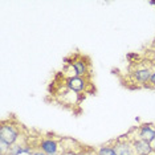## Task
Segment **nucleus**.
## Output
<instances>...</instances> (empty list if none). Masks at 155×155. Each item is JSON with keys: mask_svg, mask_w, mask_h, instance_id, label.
I'll return each instance as SVG.
<instances>
[{"mask_svg": "<svg viewBox=\"0 0 155 155\" xmlns=\"http://www.w3.org/2000/svg\"><path fill=\"white\" fill-rule=\"evenodd\" d=\"M126 58L129 60L130 62H131V64H134V62H137L138 61V58H139V56L137 54V53H129L127 56H126Z\"/></svg>", "mask_w": 155, "mask_h": 155, "instance_id": "obj_10", "label": "nucleus"}, {"mask_svg": "<svg viewBox=\"0 0 155 155\" xmlns=\"http://www.w3.org/2000/svg\"><path fill=\"white\" fill-rule=\"evenodd\" d=\"M117 155H135L133 140H118L114 144Z\"/></svg>", "mask_w": 155, "mask_h": 155, "instance_id": "obj_7", "label": "nucleus"}, {"mask_svg": "<svg viewBox=\"0 0 155 155\" xmlns=\"http://www.w3.org/2000/svg\"><path fill=\"white\" fill-rule=\"evenodd\" d=\"M151 146H153V151H154V155H155V140L151 143Z\"/></svg>", "mask_w": 155, "mask_h": 155, "instance_id": "obj_13", "label": "nucleus"}, {"mask_svg": "<svg viewBox=\"0 0 155 155\" xmlns=\"http://www.w3.org/2000/svg\"><path fill=\"white\" fill-rule=\"evenodd\" d=\"M97 155H117V151H115L114 146H110V144H104L101 146L97 151Z\"/></svg>", "mask_w": 155, "mask_h": 155, "instance_id": "obj_9", "label": "nucleus"}, {"mask_svg": "<svg viewBox=\"0 0 155 155\" xmlns=\"http://www.w3.org/2000/svg\"><path fill=\"white\" fill-rule=\"evenodd\" d=\"M33 155H47V154H44L43 151H35Z\"/></svg>", "mask_w": 155, "mask_h": 155, "instance_id": "obj_12", "label": "nucleus"}, {"mask_svg": "<svg viewBox=\"0 0 155 155\" xmlns=\"http://www.w3.org/2000/svg\"><path fill=\"white\" fill-rule=\"evenodd\" d=\"M149 84H151V85L155 87V70H153V74H151V78H150V82Z\"/></svg>", "mask_w": 155, "mask_h": 155, "instance_id": "obj_11", "label": "nucleus"}, {"mask_svg": "<svg viewBox=\"0 0 155 155\" xmlns=\"http://www.w3.org/2000/svg\"><path fill=\"white\" fill-rule=\"evenodd\" d=\"M151 74H153V70H151L150 68H138L131 73V77L134 78L135 82L149 84L150 78H151Z\"/></svg>", "mask_w": 155, "mask_h": 155, "instance_id": "obj_5", "label": "nucleus"}, {"mask_svg": "<svg viewBox=\"0 0 155 155\" xmlns=\"http://www.w3.org/2000/svg\"><path fill=\"white\" fill-rule=\"evenodd\" d=\"M19 139V130L12 123L3 122L0 126V142H4L9 147L13 146Z\"/></svg>", "mask_w": 155, "mask_h": 155, "instance_id": "obj_1", "label": "nucleus"}, {"mask_svg": "<svg viewBox=\"0 0 155 155\" xmlns=\"http://www.w3.org/2000/svg\"><path fill=\"white\" fill-rule=\"evenodd\" d=\"M40 151L47 155H57L58 153V143L52 138L43 139L40 142Z\"/></svg>", "mask_w": 155, "mask_h": 155, "instance_id": "obj_6", "label": "nucleus"}, {"mask_svg": "<svg viewBox=\"0 0 155 155\" xmlns=\"http://www.w3.org/2000/svg\"><path fill=\"white\" fill-rule=\"evenodd\" d=\"M87 80L85 77H78V76H70L65 80V86L68 87L69 90L74 91V93H80V91H84L87 86Z\"/></svg>", "mask_w": 155, "mask_h": 155, "instance_id": "obj_2", "label": "nucleus"}, {"mask_svg": "<svg viewBox=\"0 0 155 155\" xmlns=\"http://www.w3.org/2000/svg\"><path fill=\"white\" fill-rule=\"evenodd\" d=\"M133 146H134V151H135V155H153V146L151 143L146 142V140L137 138L133 139Z\"/></svg>", "mask_w": 155, "mask_h": 155, "instance_id": "obj_3", "label": "nucleus"}, {"mask_svg": "<svg viewBox=\"0 0 155 155\" xmlns=\"http://www.w3.org/2000/svg\"><path fill=\"white\" fill-rule=\"evenodd\" d=\"M72 68L74 70L76 76L78 77H86L89 76V62H85L84 58H78V60H74L72 64Z\"/></svg>", "mask_w": 155, "mask_h": 155, "instance_id": "obj_8", "label": "nucleus"}, {"mask_svg": "<svg viewBox=\"0 0 155 155\" xmlns=\"http://www.w3.org/2000/svg\"><path fill=\"white\" fill-rule=\"evenodd\" d=\"M138 138L146 140L149 143H153L155 140V126L151 125V123H144V125L139 126Z\"/></svg>", "mask_w": 155, "mask_h": 155, "instance_id": "obj_4", "label": "nucleus"}]
</instances>
